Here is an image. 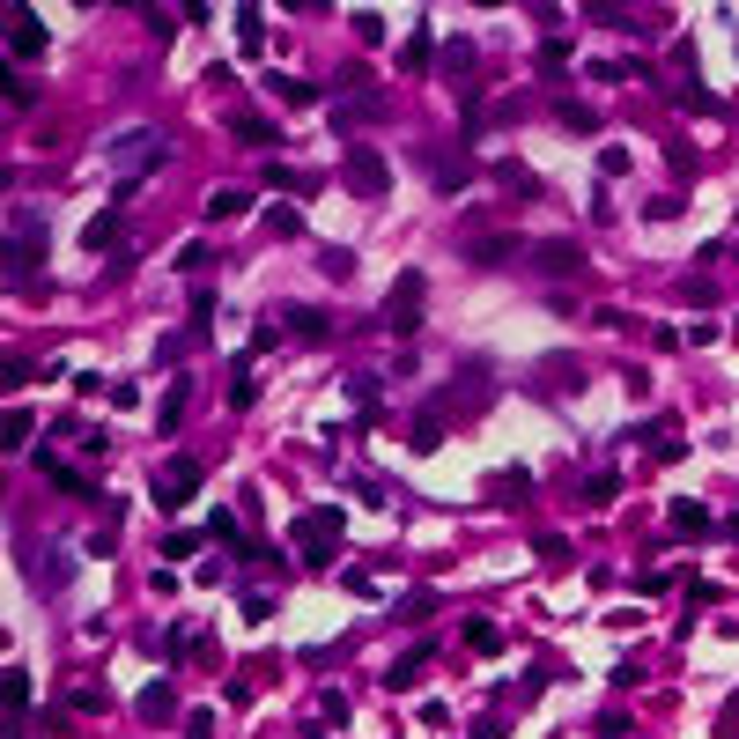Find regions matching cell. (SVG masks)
Masks as SVG:
<instances>
[{"label": "cell", "instance_id": "5", "mask_svg": "<svg viewBox=\"0 0 739 739\" xmlns=\"http://www.w3.org/2000/svg\"><path fill=\"white\" fill-rule=\"evenodd\" d=\"M422 296H429V281H422V267H407L400 281H392V296H385V326L392 333H414V326H422Z\"/></svg>", "mask_w": 739, "mask_h": 739}, {"label": "cell", "instance_id": "29", "mask_svg": "<svg viewBox=\"0 0 739 739\" xmlns=\"http://www.w3.org/2000/svg\"><path fill=\"white\" fill-rule=\"evenodd\" d=\"M237 141H267V148H274L281 126H274V119H237Z\"/></svg>", "mask_w": 739, "mask_h": 739}, {"label": "cell", "instance_id": "33", "mask_svg": "<svg viewBox=\"0 0 739 739\" xmlns=\"http://www.w3.org/2000/svg\"><path fill=\"white\" fill-rule=\"evenodd\" d=\"M429 606H437V592H407V599H400V621H422Z\"/></svg>", "mask_w": 739, "mask_h": 739}, {"label": "cell", "instance_id": "26", "mask_svg": "<svg viewBox=\"0 0 739 739\" xmlns=\"http://www.w3.org/2000/svg\"><path fill=\"white\" fill-rule=\"evenodd\" d=\"M503 732H510V717H503V703H496V710L473 717V732H466V739H503Z\"/></svg>", "mask_w": 739, "mask_h": 739}, {"label": "cell", "instance_id": "20", "mask_svg": "<svg viewBox=\"0 0 739 739\" xmlns=\"http://www.w3.org/2000/svg\"><path fill=\"white\" fill-rule=\"evenodd\" d=\"M185 422V377H170V392H163V414H156V429H178Z\"/></svg>", "mask_w": 739, "mask_h": 739}, {"label": "cell", "instance_id": "25", "mask_svg": "<svg viewBox=\"0 0 739 739\" xmlns=\"http://www.w3.org/2000/svg\"><path fill=\"white\" fill-rule=\"evenodd\" d=\"M444 74H459V82L473 74V45H466V37H451V45H444Z\"/></svg>", "mask_w": 739, "mask_h": 739}, {"label": "cell", "instance_id": "14", "mask_svg": "<svg viewBox=\"0 0 739 739\" xmlns=\"http://www.w3.org/2000/svg\"><path fill=\"white\" fill-rule=\"evenodd\" d=\"M533 67H540V82H562V74H570V45H555V37H547V45L533 52Z\"/></svg>", "mask_w": 739, "mask_h": 739}, {"label": "cell", "instance_id": "21", "mask_svg": "<svg viewBox=\"0 0 739 739\" xmlns=\"http://www.w3.org/2000/svg\"><path fill=\"white\" fill-rule=\"evenodd\" d=\"M525 496H533V481H525V466L496 473V503H525Z\"/></svg>", "mask_w": 739, "mask_h": 739}, {"label": "cell", "instance_id": "12", "mask_svg": "<svg viewBox=\"0 0 739 739\" xmlns=\"http://www.w3.org/2000/svg\"><path fill=\"white\" fill-rule=\"evenodd\" d=\"M267 185H274V193H318V185H326V178H311V170H289V163H267Z\"/></svg>", "mask_w": 739, "mask_h": 739}, {"label": "cell", "instance_id": "18", "mask_svg": "<svg viewBox=\"0 0 739 739\" xmlns=\"http://www.w3.org/2000/svg\"><path fill=\"white\" fill-rule=\"evenodd\" d=\"M555 119L570 126V134H599V111L592 104H555Z\"/></svg>", "mask_w": 739, "mask_h": 739}, {"label": "cell", "instance_id": "23", "mask_svg": "<svg viewBox=\"0 0 739 739\" xmlns=\"http://www.w3.org/2000/svg\"><path fill=\"white\" fill-rule=\"evenodd\" d=\"M267 89L281 104H311V82H296V74H267Z\"/></svg>", "mask_w": 739, "mask_h": 739}, {"label": "cell", "instance_id": "10", "mask_svg": "<svg viewBox=\"0 0 739 739\" xmlns=\"http://www.w3.org/2000/svg\"><path fill=\"white\" fill-rule=\"evenodd\" d=\"M82 244H89V252H119V207H104V215H89Z\"/></svg>", "mask_w": 739, "mask_h": 739}, {"label": "cell", "instance_id": "17", "mask_svg": "<svg viewBox=\"0 0 739 739\" xmlns=\"http://www.w3.org/2000/svg\"><path fill=\"white\" fill-rule=\"evenodd\" d=\"M422 673H429V651H407L400 666L385 673V688H414V680H422Z\"/></svg>", "mask_w": 739, "mask_h": 739}, {"label": "cell", "instance_id": "19", "mask_svg": "<svg viewBox=\"0 0 739 739\" xmlns=\"http://www.w3.org/2000/svg\"><path fill=\"white\" fill-rule=\"evenodd\" d=\"M459 252H466V259H496V252H510V244H496V230H481V222H473Z\"/></svg>", "mask_w": 739, "mask_h": 739}, {"label": "cell", "instance_id": "2", "mask_svg": "<svg viewBox=\"0 0 739 739\" xmlns=\"http://www.w3.org/2000/svg\"><path fill=\"white\" fill-rule=\"evenodd\" d=\"M488 392H496V377H488V363L473 355V363H459V377L429 400V414H444V422H481L488 414Z\"/></svg>", "mask_w": 739, "mask_h": 739}, {"label": "cell", "instance_id": "13", "mask_svg": "<svg viewBox=\"0 0 739 739\" xmlns=\"http://www.w3.org/2000/svg\"><path fill=\"white\" fill-rule=\"evenodd\" d=\"M540 267H547V274H570V267H584V244H570V237H562V244H540Z\"/></svg>", "mask_w": 739, "mask_h": 739}, {"label": "cell", "instance_id": "8", "mask_svg": "<svg viewBox=\"0 0 739 739\" xmlns=\"http://www.w3.org/2000/svg\"><path fill=\"white\" fill-rule=\"evenodd\" d=\"M134 717H141V725H170V717H178V695H170V680H148V688L134 695Z\"/></svg>", "mask_w": 739, "mask_h": 739}, {"label": "cell", "instance_id": "6", "mask_svg": "<svg viewBox=\"0 0 739 739\" xmlns=\"http://www.w3.org/2000/svg\"><path fill=\"white\" fill-rule=\"evenodd\" d=\"M200 496V459H170V466H156V503L163 510H185Z\"/></svg>", "mask_w": 739, "mask_h": 739}, {"label": "cell", "instance_id": "31", "mask_svg": "<svg viewBox=\"0 0 739 739\" xmlns=\"http://www.w3.org/2000/svg\"><path fill=\"white\" fill-rule=\"evenodd\" d=\"M621 488V473H592V481H584V503H606Z\"/></svg>", "mask_w": 739, "mask_h": 739}, {"label": "cell", "instance_id": "1", "mask_svg": "<svg viewBox=\"0 0 739 739\" xmlns=\"http://www.w3.org/2000/svg\"><path fill=\"white\" fill-rule=\"evenodd\" d=\"M163 156H170V141H163V134H148V126H141V134H126V141H111V163H119V178H111V207L134 200V193H141V178H148Z\"/></svg>", "mask_w": 739, "mask_h": 739}, {"label": "cell", "instance_id": "16", "mask_svg": "<svg viewBox=\"0 0 739 739\" xmlns=\"http://www.w3.org/2000/svg\"><path fill=\"white\" fill-rule=\"evenodd\" d=\"M244 207H252V193H244V185H222V193L207 200V215H215V222H230V215H244Z\"/></svg>", "mask_w": 739, "mask_h": 739}, {"label": "cell", "instance_id": "15", "mask_svg": "<svg viewBox=\"0 0 739 739\" xmlns=\"http://www.w3.org/2000/svg\"><path fill=\"white\" fill-rule=\"evenodd\" d=\"M23 710H30V680L15 673V666H8V739L23 732Z\"/></svg>", "mask_w": 739, "mask_h": 739}, {"label": "cell", "instance_id": "34", "mask_svg": "<svg viewBox=\"0 0 739 739\" xmlns=\"http://www.w3.org/2000/svg\"><path fill=\"white\" fill-rule=\"evenodd\" d=\"M185 739H215V717H207V710H200V717H193V725H185Z\"/></svg>", "mask_w": 739, "mask_h": 739}, {"label": "cell", "instance_id": "22", "mask_svg": "<svg viewBox=\"0 0 739 739\" xmlns=\"http://www.w3.org/2000/svg\"><path fill=\"white\" fill-rule=\"evenodd\" d=\"M466 643H473V651H481V658H488V651H503V636H496V621H481V614H473V621H466Z\"/></svg>", "mask_w": 739, "mask_h": 739}, {"label": "cell", "instance_id": "3", "mask_svg": "<svg viewBox=\"0 0 739 739\" xmlns=\"http://www.w3.org/2000/svg\"><path fill=\"white\" fill-rule=\"evenodd\" d=\"M340 533H348V510H303L296 518V555L311 562V570H326L340 555Z\"/></svg>", "mask_w": 739, "mask_h": 739}, {"label": "cell", "instance_id": "11", "mask_svg": "<svg viewBox=\"0 0 739 739\" xmlns=\"http://www.w3.org/2000/svg\"><path fill=\"white\" fill-rule=\"evenodd\" d=\"M666 525H673L680 540H703V533H710V510H703V503H673V510H666Z\"/></svg>", "mask_w": 739, "mask_h": 739}, {"label": "cell", "instance_id": "32", "mask_svg": "<svg viewBox=\"0 0 739 739\" xmlns=\"http://www.w3.org/2000/svg\"><path fill=\"white\" fill-rule=\"evenodd\" d=\"M340 717H348V695L326 688V695H318V725H340Z\"/></svg>", "mask_w": 739, "mask_h": 739}, {"label": "cell", "instance_id": "28", "mask_svg": "<svg viewBox=\"0 0 739 739\" xmlns=\"http://www.w3.org/2000/svg\"><path fill=\"white\" fill-rule=\"evenodd\" d=\"M289 333H296V340H326V311H296Z\"/></svg>", "mask_w": 739, "mask_h": 739}, {"label": "cell", "instance_id": "27", "mask_svg": "<svg viewBox=\"0 0 739 739\" xmlns=\"http://www.w3.org/2000/svg\"><path fill=\"white\" fill-rule=\"evenodd\" d=\"M267 230L274 237H303V215H296V207H267Z\"/></svg>", "mask_w": 739, "mask_h": 739}, {"label": "cell", "instance_id": "7", "mask_svg": "<svg viewBox=\"0 0 739 739\" xmlns=\"http://www.w3.org/2000/svg\"><path fill=\"white\" fill-rule=\"evenodd\" d=\"M340 178H348V193L377 200V193L392 185V170H385V156H377V148H348V163H340Z\"/></svg>", "mask_w": 739, "mask_h": 739}, {"label": "cell", "instance_id": "4", "mask_svg": "<svg viewBox=\"0 0 739 739\" xmlns=\"http://www.w3.org/2000/svg\"><path fill=\"white\" fill-rule=\"evenodd\" d=\"M37 259H45V215H37V207H30V215L15 207V215H8V274L15 281H23V267L37 274Z\"/></svg>", "mask_w": 739, "mask_h": 739}, {"label": "cell", "instance_id": "24", "mask_svg": "<svg viewBox=\"0 0 739 739\" xmlns=\"http://www.w3.org/2000/svg\"><path fill=\"white\" fill-rule=\"evenodd\" d=\"M400 67H407V74H422V67H429V30H414L407 45H400Z\"/></svg>", "mask_w": 739, "mask_h": 739}, {"label": "cell", "instance_id": "9", "mask_svg": "<svg viewBox=\"0 0 739 739\" xmlns=\"http://www.w3.org/2000/svg\"><path fill=\"white\" fill-rule=\"evenodd\" d=\"M8 52H15V60L45 52V23H37V15H23V8H8Z\"/></svg>", "mask_w": 739, "mask_h": 739}, {"label": "cell", "instance_id": "30", "mask_svg": "<svg viewBox=\"0 0 739 739\" xmlns=\"http://www.w3.org/2000/svg\"><path fill=\"white\" fill-rule=\"evenodd\" d=\"M237 37H244V52L259 60V8H237Z\"/></svg>", "mask_w": 739, "mask_h": 739}]
</instances>
